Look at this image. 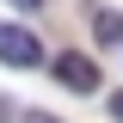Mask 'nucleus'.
<instances>
[{
  "label": "nucleus",
  "instance_id": "1",
  "mask_svg": "<svg viewBox=\"0 0 123 123\" xmlns=\"http://www.w3.org/2000/svg\"><path fill=\"white\" fill-rule=\"evenodd\" d=\"M0 62L6 68H37L43 62V43L31 25H0Z\"/></svg>",
  "mask_w": 123,
  "mask_h": 123
},
{
  "label": "nucleus",
  "instance_id": "2",
  "mask_svg": "<svg viewBox=\"0 0 123 123\" xmlns=\"http://www.w3.org/2000/svg\"><path fill=\"white\" fill-rule=\"evenodd\" d=\"M55 80L68 92H98V62H86L80 49H68V55H55Z\"/></svg>",
  "mask_w": 123,
  "mask_h": 123
},
{
  "label": "nucleus",
  "instance_id": "3",
  "mask_svg": "<svg viewBox=\"0 0 123 123\" xmlns=\"http://www.w3.org/2000/svg\"><path fill=\"white\" fill-rule=\"evenodd\" d=\"M92 37L98 43H123V12H98L92 18Z\"/></svg>",
  "mask_w": 123,
  "mask_h": 123
},
{
  "label": "nucleus",
  "instance_id": "4",
  "mask_svg": "<svg viewBox=\"0 0 123 123\" xmlns=\"http://www.w3.org/2000/svg\"><path fill=\"white\" fill-rule=\"evenodd\" d=\"M25 123H62V117H49V111H25Z\"/></svg>",
  "mask_w": 123,
  "mask_h": 123
},
{
  "label": "nucleus",
  "instance_id": "5",
  "mask_svg": "<svg viewBox=\"0 0 123 123\" xmlns=\"http://www.w3.org/2000/svg\"><path fill=\"white\" fill-rule=\"evenodd\" d=\"M12 6H18V12H37V6H43V0H12Z\"/></svg>",
  "mask_w": 123,
  "mask_h": 123
},
{
  "label": "nucleus",
  "instance_id": "6",
  "mask_svg": "<svg viewBox=\"0 0 123 123\" xmlns=\"http://www.w3.org/2000/svg\"><path fill=\"white\" fill-rule=\"evenodd\" d=\"M111 117H117V123H123V92H117V98H111Z\"/></svg>",
  "mask_w": 123,
  "mask_h": 123
}]
</instances>
